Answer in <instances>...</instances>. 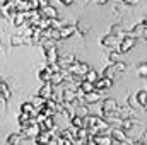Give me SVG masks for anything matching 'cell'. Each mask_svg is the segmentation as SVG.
Masks as SVG:
<instances>
[{
	"label": "cell",
	"instance_id": "obj_1",
	"mask_svg": "<svg viewBox=\"0 0 147 145\" xmlns=\"http://www.w3.org/2000/svg\"><path fill=\"white\" fill-rule=\"evenodd\" d=\"M89 70H91V67H89V63H86V62H75V63H72V65L67 68L69 73L77 75V77H84Z\"/></svg>",
	"mask_w": 147,
	"mask_h": 145
},
{
	"label": "cell",
	"instance_id": "obj_2",
	"mask_svg": "<svg viewBox=\"0 0 147 145\" xmlns=\"http://www.w3.org/2000/svg\"><path fill=\"white\" fill-rule=\"evenodd\" d=\"M125 70H127V65H125L123 62L110 63L108 67H105V70H103V77H106V79H113V77H115V73L125 72Z\"/></svg>",
	"mask_w": 147,
	"mask_h": 145
},
{
	"label": "cell",
	"instance_id": "obj_3",
	"mask_svg": "<svg viewBox=\"0 0 147 145\" xmlns=\"http://www.w3.org/2000/svg\"><path fill=\"white\" fill-rule=\"evenodd\" d=\"M39 133H41L39 125H38V123H34V125H31V126H28V128H21L19 137H21L22 140H28V138H36Z\"/></svg>",
	"mask_w": 147,
	"mask_h": 145
},
{
	"label": "cell",
	"instance_id": "obj_4",
	"mask_svg": "<svg viewBox=\"0 0 147 145\" xmlns=\"http://www.w3.org/2000/svg\"><path fill=\"white\" fill-rule=\"evenodd\" d=\"M135 43H137V38H130V36H125L121 38V43H120V46L116 48L120 53H128L134 46H135Z\"/></svg>",
	"mask_w": 147,
	"mask_h": 145
},
{
	"label": "cell",
	"instance_id": "obj_5",
	"mask_svg": "<svg viewBox=\"0 0 147 145\" xmlns=\"http://www.w3.org/2000/svg\"><path fill=\"white\" fill-rule=\"evenodd\" d=\"M110 137L113 138V142H116V144H120V142H128V140H130V138H128V135H127V132H125V130H121V128H118V126L111 128Z\"/></svg>",
	"mask_w": 147,
	"mask_h": 145
},
{
	"label": "cell",
	"instance_id": "obj_6",
	"mask_svg": "<svg viewBox=\"0 0 147 145\" xmlns=\"http://www.w3.org/2000/svg\"><path fill=\"white\" fill-rule=\"evenodd\" d=\"M118 108H120L118 103H116L115 99H111V97H106V99L101 101V113H103V114H105V113H113V111H116Z\"/></svg>",
	"mask_w": 147,
	"mask_h": 145
},
{
	"label": "cell",
	"instance_id": "obj_7",
	"mask_svg": "<svg viewBox=\"0 0 147 145\" xmlns=\"http://www.w3.org/2000/svg\"><path fill=\"white\" fill-rule=\"evenodd\" d=\"M21 113H26V114H29L31 118H34V119H36V116L39 114V109H38L31 101H26V103H22V104H21Z\"/></svg>",
	"mask_w": 147,
	"mask_h": 145
},
{
	"label": "cell",
	"instance_id": "obj_8",
	"mask_svg": "<svg viewBox=\"0 0 147 145\" xmlns=\"http://www.w3.org/2000/svg\"><path fill=\"white\" fill-rule=\"evenodd\" d=\"M77 60H75V56H74V53H65V55H60V58H58V65L63 68V70H67L72 63H75Z\"/></svg>",
	"mask_w": 147,
	"mask_h": 145
},
{
	"label": "cell",
	"instance_id": "obj_9",
	"mask_svg": "<svg viewBox=\"0 0 147 145\" xmlns=\"http://www.w3.org/2000/svg\"><path fill=\"white\" fill-rule=\"evenodd\" d=\"M120 43H121V39H118V36H113V34H106L101 38V44L108 46V48H118Z\"/></svg>",
	"mask_w": 147,
	"mask_h": 145
},
{
	"label": "cell",
	"instance_id": "obj_10",
	"mask_svg": "<svg viewBox=\"0 0 147 145\" xmlns=\"http://www.w3.org/2000/svg\"><path fill=\"white\" fill-rule=\"evenodd\" d=\"M45 56H46V63H48V65H51V63H58V58H60V55H58V51H57L55 46L46 48V50H45Z\"/></svg>",
	"mask_w": 147,
	"mask_h": 145
},
{
	"label": "cell",
	"instance_id": "obj_11",
	"mask_svg": "<svg viewBox=\"0 0 147 145\" xmlns=\"http://www.w3.org/2000/svg\"><path fill=\"white\" fill-rule=\"evenodd\" d=\"M53 85L50 84V82H46V84H43L41 87H39V91H38V96H41L43 99H51L53 97Z\"/></svg>",
	"mask_w": 147,
	"mask_h": 145
},
{
	"label": "cell",
	"instance_id": "obj_12",
	"mask_svg": "<svg viewBox=\"0 0 147 145\" xmlns=\"http://www.w3.org/2000/svg\"><path fill=\"white\" fill-rule=\"evenodd\" d=\"M96 85V91H108V89H111L113 87V79H106V77H99L98 79V82L94 84Z\"/></svg>",
	"mask_w": 147,
	"mask_h": 145
},
{
	"label": "cell",
	"instance_id": "obj_13",
	"mask_svg": "<svg viewBox=\"0 0 147 145\" xmlns=\"http://www.w3.org/2000/svg\"><path fill=\"white\" fill-rule=\"evenodd\" d=\"M84 101H86L87 104H98V103H101V101H103V96H101V92H99V91H94V92L86 94V96H84Z\"/></svg>",
	"mask_w": 147,
	"mask_h": 145
},
{
	"label": "cell",
	"instance_id": "obj_14",
	"mask_svg": "<svg viewBox=\"0 0 147 145\" xmlns=\"http://www.w3.org/2000/svg\"><path fill=\"white\" fill-rule=\"evenodd\" d=\"M17 121H19L21 128H28V126H31V125H34V123H36V119H34V118H31V116H29V114H26V113H21V114L17 116Z\"/></svg>",
	"mask_w": 147,
	"mask_h": 145
},
{
	"label": "cell",
	"instance_id": "obj_15",
	"mask_svg": "<svg viewBox=\"0 0 147 145\" xmlns=\"http://www.w3.org/2000/svg\"><path fill=\"white\" fill-rule=\"evenodd\" d=\"M51 137H55L53 132H41L34 138V142H36V145H48V142L51 140Z\"/></svg>",
	"mask_w": 147,
	"mask_h": 145
},
{
	"label": "cell",
	"instance_id": "obj_16",
	"mask_svg": "<svg viewBox=\"0 0 147 145\" xmlns=\"http://www.w3.org/2000/svg\"><path fill=\"white\" fill-rule=\"evenodd\" d=\"M77 31V26H75V22H70L69 26H65L63 29H60L58 33H60V39H67V38H70Z\"/></svg>",
	"mask_w": 147,
	"mask_h": 145
},
{
	"label": "cell",
	"instance_id": "obj_17",
	"mask_svg": "<svg viewBox=\"0 0 147 145\" xmlns=\"http://www.w3.org/2000/svg\"><path fill=\"white\" fill-rule=\"evenodd\" d=\"M51 70H50V67H48V63L39 70V73H38V77H39V80L43 82V84H46V82H50L51 80Z\"/></svg>",
	"mask_w": 147,
	"mask_h": 145
},
{
	"label": "cell",
	"instance_id": "obj_18",
	"mask_svg": "<svg viewBox=\"0 0 147 145\" xmlns=\"http://www.w3.org/2000/svg\"><path fill=\"white\" fill-rule=\"evenodd\" d=\"M63 82H65V70H63V72L51 73V80H50V84H51L53 87H57V85H62Z\"/></svg>",
	"mask_w": 147,
	"mask_h": 145
},
{
	"label": "cell",
	"instance_id": "obj_19",
	"mask_svg": "<svg viewBox=\"0 0 147 145\" xmlns=\"http://www.w3.org/2000/svg\"><path fill=\"white\" fill-rule=\"evenodd\" d=\"M92 140L96 145H113V138L110 135H94Z\"/></svg>",
	"mask_w": 147,
	"mask_h": 145
},
{
	"label": "cell",
	"instance_id": "obj_20",
	"mask_svg": "<svg viewBox=\"0 0 147 145\" xmlns=\"http://www.w3.org/2000/svg\"><path fill=\"white\" fill-rule=\"evenodd\" d=\"M41 14L45 17H48V19H58V12H57V9L53 5H46L45 9H41Z\"/></svg>",
	"mask_w": 147,
	"mask_h": 145
},
{
	"label": "cell",
	"instance_id": "obj_21",
	"mask_svg": "<svg viewBox=\"0 0 147 145\" xmlns=\"http://www.w3.org/2000/svg\"><path fill=\"white\" fill-rule=\"evenodd\" d=\"M77 89H79L82 94H89V92H94V91H96V85L91 84V82H87V80H82Z\"/></svg>",
	"mask_w": 147,
	"mask_h": 145
},
{
	"label": "cell",
	"instance_id": "obj_22",
	"mask_svg": "<svg viewBox=\"0 0 147 145\" xmlns=\"http://www.w3.org/2000/svg\"><path fill=\"white\" fill-rule=\"evenodd\" d=\"M9 43H10V46H21V44L28 43V39H26L24 34H12L10 39H9Z\"/></svg>",
	"mask_w": 147,
	"mask_h": 145
},
{
	"label": "cell",
	"instance_id": "obj_23",
	"mask_svg": "<svg viewBox=\"0 0 147 145\" xmlns=\"http://www.w3.org/2000/svg\"><path fill=\"white\" fill-rule=\"evenodd\" d=\"M10 21H12V24H14V26H17V28H21V26H22V24L26 22V17H24V12H19V10H17V12H16V14H14V15L10 17Z\"/></svg>",
	"mask_w": 147,
	"mask_h": 145
},
{
	"label": "cell",
	"instance_id": "obj_24",
	"mask_svg": "<svg viewBox=\"0 0 147 145\" xmlns=\"http://www.w3.org/2000/svg\"><path fill=\"white\" fill-rule=\"evenodd\" d=\"M10 96H12L10 87L5 84V80H3V82H0V97H2L3 101H9V99H10Z\"/></svg>",
	"mask_w": 147,
	"mask_h": 145
},
{
	"label": "cell",
	"instance_id": "obj_25",
	"mask_svg": "<svg viewBox=\"0 0 147 145\" xmlns=\"http://www.w3.org/2000/svg\"><path fill=\"white\" fill-rule=\"evenodd\" d=\"M70 125H72L74 128H77V130L86 128V121H84V118H82V116H79V114H75L72 119H70Z\"/></svg>",
	"mask_w": 147,
	"mask_h": 145
},
{
	"label": "cell",
	"instance_id": "obj_26",
	"mask_svg": "<svg viewBox=\"0 0 147 145\" xmlns=\"http://www.w3.org/2000/svg\"><path fill=\"white\" fill-rule=\"evenodd\" d=\"M108 34H113V36H123V38H125V34H127V31H123L121 24H113Z\"/></svg>",
	"mask_w": 147,
	"mask_h": 145
},
{
	"label": "cell",
	"instance_id": "obj_27",
	"mask_svg": "<svg viewBox=\"0 0 147 145\" xmlns=\"http://www.w3.org/2000/svg\"><path fill=\"white\" fill-rule=\"evenodd\" d=\"M135 96H137L139 106L147 108V91H137V92H135Z\"/></svg>",
	"mask_w": 147,
	"mask_h": 145
},
{
	"label": "cell",
	"instance_id": "obj_28",
	"mask_svg": "<svg viewBox=\"0 0 147 145\" xmlns=\"http://www.w3.org/2000/svg\"><path fill=\"white\" fill-rule=\"evenodd\" d=\"M134 125H139V121H137V119H134V118H127V119H123V121H121L120 128H121V130H125V132H128Z\"/></svg>",
	"mask_w": 147,
	"mask_h": 145
},
{
	"label": "cell",
	"instance_id": "obj_29",
	"mask_svg": "<svg viewBox=\"0 0 147 145\" xmlns=\"http://www.w3.org/2000/svg\"><path fill=\"white\" fill-rule=\"evenodd\" d=\"M22 138L19 137V133H10L7 138H5V145H19Z\"/></svg>",
	"mask_w": 147,
	"mask_h": 145
},
{
	"label": "cell",
	"instance_id": "obj_30",
	"mask_svg": "<svg viewBox=\"0 0 147 145\" xmlns=\"http://www.w3.org/2000/svg\"><path fill=\"white\" fill-rule=\"evenodd\" d=\"M17 10H19V12H28V10H33V5H31V2L19 0V2H17Z\"/></svg>",
	"mask_w": 147,
	"mask_h": 145
},
{
	"label": "cell",
	"instance_id": "obj_31",
	"mask_svg": "<svg viewBox=\"0 0 147 145\" xmlns=\"http://www.w3.org/2000/svg\"><path fill=\"white\" fill-rule=\"evenodd\" d=\"M98 79H99V77H98V72H96V70H92V68L84 75V80H87V82H91V84H96V82H98Z\"/></svg>",
	"mask_w": 147,
	"mask_h": 145
},
{
	"label": "cell",
	"instance_id": "obj_32",
	"mask_svg": "<svg viewBox=\"0 0 147 145\" xmlns=\"http://www.w3.org/2000/svg\"><path fill=\"white\" fill-rule=\"evenodd\" d=\"M46 101H48V99H43V97H41V96H38V94L33 97V99H31V103H33V104H34L38 109H43V108H45Z\"/></svg>",
	"mask_w": 147,
	"mask_h": 145
},
{
	"label": "cell",
	"instance_id": "obj_33",
	"mask_svg": "<svg viewBox=\"0 0 147 145\" xmlns=\"http://www.w3.org/2000/svg\"><path fill=\"white\" fill-rule=\"evenodd\" d=\"M120 51L118 50H111L110 53H108V60H110V63H116V62H120Z\"/></svg>",
	"mask_w": 147,
	"mask_h": 145
},
{
	"label": "cell",
	"instance_id": "obj_34",
	"mask_svg": "<svg viewBox=\"0 0 147 145\" xmlns=\"http://www.w3.org/2000/svg\"><path fill=\"white\" fill-rule=\"evenodd\" d=\"M137 73H139L140 77H147V62L137 65Z\"/></svg>",
	"mask_w": 147,
	"mask_h": 145
},
{
	"label": "cell",
	"instance_id": "obj_35",
	"mask_svg": "<svg viewBox=\"0 0 147 145\" xmlns=\"http://www.w3.org/2000/svg\"><path fill=\"white\" fill-rule=\"evenodd\" d=\"M127 104H128V106H132V108H135V106H139V101H137V96H128V97H127Z\"/></svg>",
	"mask_w": 147,
	"mask_h": 145
},
{
	"label": "cell",
	"instance_id": "obj_36",
	"mask_svg": "<svg viewBox=\"0 0 147 145\" xmlns=\"http://www.w3.org/2000/svg\"><path fill=\"white\" fill-rule=\"evenodd\" d=\"M0 44H2L3 48L9 44V41H5V33H3V29H0Z\"/></svg>",
	"mask_w": 147,
	"mask_h": 145
},
{
	"label": "cell",
	"instance_id": "obj_37",
	"mask_svg": "<svg viewBox=\"0 0 147 145\" xmlns=\"http://www.w3.org/2000/svg\"><path fill=\"white\" fill-rule=\"evenodd\" d=\"M48 145H60V144H58V137H57V135H55V137H51V140L48 142Z\"/></svg>",
	"mask_w": 147,
	"mask_h": 145
},
{
	"label": "cell",
	"instance_id": "obj_38",
	"mask_svg": "<svg viewBox=\"0 0 147 145\" xmlns=\"http://www.w3.org/2000/svg\"><path fill=\"white\" fill-rule=\"evenodd\" d=\"M125 5H135V3H139V0H121Z\"/></svg>",
	"mask_w": 147,
	"mask_h": 145
},
{
	"label": "cell",
	"instance_id": "obj_39",
	"mask_svg": "<svg viewBox=\"0 0 147 145\" xmlns=\"http://www.w3.org/2000/svg\"><path fill=\"white\" fill-rule=\"evenodd\" d=\"M60 3H63L65 7H69V5H72L74 3V0H60Z\"/></svg>",
	"mask_w": 147,
	"mask_h": 145
},
{
	"label": "cell",
	"instance_id": "obj_40",
	"mask_svg": "<svg viewBox=\"0 0 147 145\" xmlns=\"http://www.w3.org/2000/svg\"><path fill=\"white\" fill-rule=\"evenodd\" d=\"M116 145H134V142L128 140V142H120V144H116Z\"/></svg>",
	"mask_w": 147,
	"mask_h": 145
},
{
	"label": "cell",
	"instance_id": "obj_41",
	"mask_svg": "<svg viewBox=\"0 0 147 145\" xmlns=\"http://www.w3.org/2000/svg\"><path fill=\"white\" fill-rule=\"evenodd\" d=\"M142 38H144V39L147 41V26L144 28V31H142Z\"/></svg>",
	"mask_w": 147,
	"mask_h": 145
},
{
	"label": "cell",
	"instance_id": "obj_42",
	"mask_svg": "<svg viewBox=\"0 0 147 145\" xmlns=\"http://www.w3.org/2000/svg\"><path fill=\"white\" fill-rule=\"evenodd\" d=\"M94 2H96V3H99V5H103V3H106L108 0H94Z\"/></svg>",
	"mask_w": 147,
	"mask_h": 145
},
{
	"label": "cell",
	"instance_id": "obj_43",
	"mask_svg": "<svg viewBox=\"0 0 147 145\" xmlns=\"http://www.w3.org/2000/svg\"><path fill=\"white\" fill-rule=\"evenodd\" d=\"M2 10H3V2H0V17H2Z\"/></svg>",
	"mask_w": 147,
	"mask_h": 145
},
{
	"label": "cell",
	"instance_id": "obj_44",
	"mask_svg": "<svg viewBox=\"0 0 147 145\" xmlns=\"http://www.w3.org/2000/svg\"><path fill=\"white\" fill-rule=\"evenodd\" d=\"M142 22H144V24H146V26H147V15H146V17H144V21H142Z\"/></svg>",
	"mask_w": 147,
	"mask_h": 145
},
{
	"label": "cell",
	"instance_id": "obj_45",
	"mask_svg": "<svg viewBox=\"0 0 147 145\" xmlns=\"http://www.w3.org/2000/svg\"><path fill=\"white\" fill-rule=\"evenodd\" d=\"M0 82H3V77H2V75H0Z\"/></svg>",
	"mask_w": 147,
	"mask_h": 145
},
{
	"label": "cell",
	"instance_id": "obj_46",
	"mask_svg": "<svg viewBox=\"0 0 147 145\" xmlns=\"http://www.w3.org/2000/svg\"><path fill=\"white\" fill-rule=\"evenodd\" d=\"M24 2H33V0H24Z\"/></svg>",
	"mask_w": 147,
	"mask_h": 145
},
{
	"label": "cell",
	"instance_id": "obj_47",
	"mask_svg": "<svg viewBox=\"0 0 147 145\" xmlns=\"http://www.w3.org/2000/svg\"><path fill=\"white\" fill-rule=\"evenodd\" d=\"M0 101H3V99H2V97H0Z\"/></svg>",
	"mask_w": 147,
	"mask_h": 145
},
{
	"label": "cell",
	"instance_id": "obj_48",
	"mask_svg": "<svg viewBox=\"0 0 147 145\" xmlns=\"http://www.w3.org/2000/svg\"><path fill=\"white\" fill-rule=\"evenodd\" d=\"M146 15H147V14H146Z\"/></svg>",
	"mask_w": 147,
	"mask_h": 145
}]
</instances>
